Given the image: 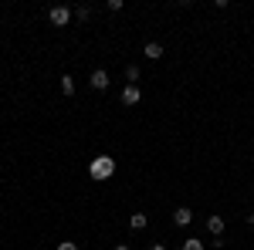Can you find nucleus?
<instances>
[{
    "label": "nucleus",
    "mask_w": 254,
    "mask_h": 250,
    "mask_svg": "<svg viewBox=\"0 0 254 250\" xmlns=\"http://www.w3.org/2000/svg\"><path fill=\"white\" fill-rule=\"evenodd\" d=\"M224 227H227V220H224V216H210V220H207V230L214 233V237H220Z\"/></svg>",
    "instance_id": "nucleus-6"
},
{
    "label": "nucleus",
    "mask_w": 254,
    "mask_h": 250,
    "mask_svg": "<svg viewBox=\"0 0 254 250\" xmlns=\"http://www.w3.org/2000/svg\"><path fill=\"white\" fill-rule=\"evenodd\" d=\"M61 92H64V95H75V78H71V75L61 78Z\"/></svg>",
    "instance_id": "nucleus-9"
},
{
    "label": "nucleus",
    "mask_w": 254,
    "mask_h": 250,
    "mask_svg": "<svg viewBox=\"0 0 254 250\" xmlns=\"http://www.w3.org/2000/svg\"><path fill=\"white\" fill-rule=\"evenodd\" d=\"M88 173H92V179H109V176L116 173V159L112 155H98V159H92Z\"/></svg>",
    "instance_id": "nucleus-1"
},
{
    "label": "nucleus",
    "mask_w": 254,
    "mask_h": 250,
    "mask_svg": "<svg viewBox=\"0 0 254 250\" xmlns=\"http://www.w3.org/2000/svg\"><path fill=\"white\" fill-rule=\"evenodd\" d=\"M248 223H251V227H254V213H251V216H248Z\"/></svg>",
    "instance_id": "nucleus-16"
},
{
    "label": "nucleus",
    "mask_w": 254,
    "mask_h": 250,
    "mask_svg": "<svg viewBox=\"0 0 254 250\" xmlns=\"http://www.w3.org/2000/svg\"><path fill=\"white\" fill-rule=\"evenodd\" d=\"M183 250H203V244L196 237H190V240H183Z\"/></svg>",
    "instance_id": "nucleus-11"
},
{
    "label": "nucleus",
    "mask_w": 254,
    "mask_h": 250,
    "mask_svg": "<svg viewBox=\"0 0 254 250\" xmlns=\"http://www.w3.org/2000/svg\"><path fill=\"white\" fill-rule=\"evenodd\" d=\"M142 54H146V58H149V61H159V58H163V44H156V41H149Z\"/></svg>",
    "instance_id": "nucleus-7"
},
{
    "label": "nucleus",
    "mask_w": 254,
    "mask_h": 250,
    "mask_svg": "<svg viewBox=\"0 0 254 250\" xmlns=\"http://www.w3.org/2000/svg\"><path fill=\"white\" fill-rule=\"evenodd\" d=\"M92 88H95V92H105V88H109V71H102V68L92 71Z\"/></svg>",
    "instance_id": "nucleus-5"
},
{
    "label": "nucleus",
    "mask_w": 254,
    "mask_h": 250,
    "mask_svg": "<svg viewBox=\"0 0 254 250\" xmlns=\"http://www.w3.org/2000/svg\"><path fill=\"white\" fill-rule=\"evenodd\" d=\"M55 250H78V244H71V240H64V244H58Z\"/></svg>",
    "instance_id": "nucleus-13"
},
{
    "label": "nucleus",
    "mask_w": 254,
    "mask_h": 250,
    "mask_svg": "<svg viewBox=\"0 0 254 250\" xmlns=\"http://www.w3.org/2000/svg\"><path fill=\"white\" fill-rule=\"evenodd\" d=\"M75 17H78V20H88V17H92V7H78V10H75Z\"/></svg>",
    "instance_id": "nucleus-12"
},
{
    "label": "nucleus",
    "mask_w": 254,
    "mask_h": 250,
    "mask_svg": "<svg viewBox=\"0 0 254 250\" xmlns=\"http://www.w3.org/2000/svg\"><path fill=\"white\" fill-rule=\"evenodd\" d=\"M139 98H142L139 85H126V88H122V105H136Z\"/></svg>",
    "instance_id": "nucleus-3"
},
{
    "label": "nucleus",
    "mask_w": 254,
    "mask_h": 250,
    "mask_svg": "<svg viewBox=\"0 0 254 250\" xmlns=\"http://www.w3.org/2000/svg\"><path fill=\"white\" fill-rule=\"evenodd\" d=\"M149 250H166V247H163V244H153V247H149Z\"/></svg>",
    "instance_id": "nucleus-15"
},
{
    "label": "nucleus",
    "mask_w": 254,
    "mask_h": 250,
    "mask_svg": "<svg viewBox=\"0 0 254 250\" xmlns=\"http://www.w3.org/2000/svg\"><path fill=\"white\" fill-rule=\"evenodd\" d=\"M126 78H129V85H136V81H139V68H136V64L126 68Z\"/></svg>",
    "instance_id": "nucleus-10"
},
{
    "label": "nucleus",
    "mask_w": 254,
    "mask_h": 250,
    "mask_svg": "<svg viewBox=\"0 0 254 250\" xmlns=\"http://www.w3.org/2000/svg\"><path fill=\"white\" fill-rule=\"evenodd\" d=\"M173 223H176V227H190V223H193V213H190V206H180V210L173 213Z\"/></svg>",
    "instance_id": "nucleus-4"
},
{
    "label": "nucleus",
    "mask_w": 254,
    "mask_h": 250,
    "mask_svg": "<svg viewBox=\"0 0 254 250\" xmlns=\"http://www.w3.org/2000/svg\"><path fill=\"white\" fill-rule=\"evenodd\" d=\"M146 223H149L146 213H132V216H129V227H132V230H146Z\"/></svg>",
    "instance_id": "nucleus-8"
},
{
    "label": "nucleus",
    "mask_w": 254,
    "mask_h": 250,
    "mask_svg": "<svg viewBox=\"0 0 254 250\" xmlns=\"http://www.w3.org/2000/svg\"><path fill=\"white\" fill-rule=\"evenodd\" d=\"M48 17H51V24H55V27H64V24H68V20L75 17V14H71V7H51V10H48Z\"/></svg>",
    "instance_id": "nucleus-2"
},
{
    "label": "nucleus",
    "mask_w": 254,
    "mask_h": 250,
    "mask_svg": "<svg viewBox=\"0 0 254 250\" xmlns=\"http://www.w3.org/2000/svg\"><path fill=\"white\" fill-rule=\"evenodd\" d=\"M112 250H132V247H129V244H116Z\"/></svg>",
    "instance_id": "nucleus-14"
}]
</instances>
